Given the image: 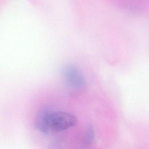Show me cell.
I'll return each instance as SVG.
<instances>
[{
    "instance_id": "7a4b0ae2",
    "label": "cell",
    "mask_w": 149,
    "mask_h": 149,
    "mask_svg": "<svg viewBox=\"0 0 149 149\" xmlns=\"http://www.w3.org/2000/svg\"><path fill=\"white\" fill-rule=\"evenodd\" d=\"M63 76L69 85L73 88L81 89L86 85L83 75L78 69L73 65H68L63 69Z\"/></svg>"
},
{
    "instance_id": "6da1fadb",
    "label": "cell",
    "mask_w": 149,
    "mask_h": 149,
    "mask_svg": "<svg viewBox=\"0 0 149 149\" xmlns=\"http://www.w3.org/2000/svg\"><path fill=\"white\" fill-rule=\"evenodd\" d=\"M76 118L67 112L58 111L51 112L49 119V129L55 131H61L77 124Z\"/></svg>"
},
{
    "instance_id": "3957f363",
    "label": "cell",
    "mask_w": 149,
    "mask_h": 149,
    "mask_svg": "<svg viewBox=\"0 0 149 149\" xmlns=\"http://www.w3.org/2000/svg\"><path fill=\"white\" fill-rule=\"evenodd\" d=\"M51 112L47 109L42 110L38 114L36 122V128L43 133L48 132L49 130V119Z\"/></svg>"
},
{
    "instance_id": "277c9868",
    "label": "cell",
    "mask_w": 149,
    "mask_h": 149,
    "mask_svg": "<svg viewBox=\"0 0 149 149\" xmlns=\"http://www.w3.org/2000/svg\"><path fill=\"white\" fill-rule=\"evenodd\" d=\"M94 129L92 126H89L87 129V133H86V142L88 143H91L92 140L94 139Z\"/></svg>"
}]
</instances>
